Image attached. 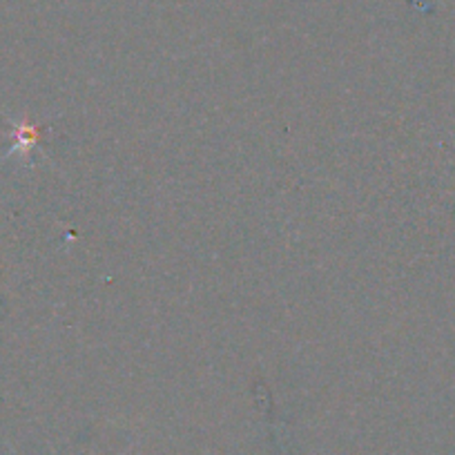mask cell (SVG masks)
I'll return each instance as SVG.
<instances>
[{"instance_id":"obj_1","label":"cell","mask_w":455,"mask_h":455,"mask_svg":"<svg viewBox=\"0 0 455 455\" xmlns=\"http://www.w3.org/2000/svg\"><path fill=\"white\" fill-rule=\"evenodd\" d=\"M14 125V146L10 148L7 156L20 155V159H29L34 148L41 141V128L29 121H12Z\"/></svg>"}]
</instances>
